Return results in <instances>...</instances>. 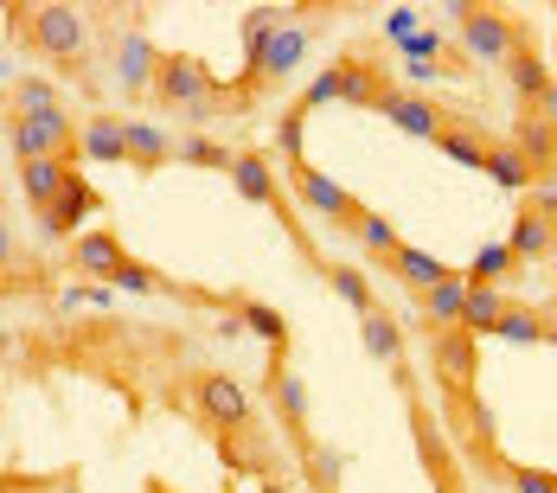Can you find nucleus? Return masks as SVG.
<instances>
[{
    "mask_svg": "<svg viewBox=\"0 0 557 493\" xmlns=\"http://www.w3.org/2000/svg\"><path fill=\"white\" fill-rule=\"evenodd\" d=\"M487 180H494V186H506V193H532V186H539L545 173L525 161V155H519L512 141H494V155H487Z\"/></svg>",
    "mask_w": 557,
    "mask_h": 493,
    "instance_id": "412c9836",
    "label": "nucleus"
},
{
    "mask_svg": "<svg viewBox=\"0 0 557 493\" xmlns=\"http://www.w3.org/2000/svg\"><path fill=\"white\" fill-rule=\"evenodd\" d=\"M295 103H301V110H321V103H339V64H327V71H321V77H314V84H308V90H301Z\"/></svg>",
    "mask_w": 557,
    "mask_h": 493,
    "instance_id": "e433bc0d",
    "label": "nucleus"
},
{
    "mask_svg": "<svg viewBox=\"0 0 557 493\" xmlns=\"http://www.w3.org/2000/svg\"><path fill=\"white\" fill-rule=\"evenodd\" d=\"M77 161L122 167L128 161V122H122V115H90L84 135H77Z\"/></svg>",
    "mask_w": 557,
    "mask_h": 493,
    "instance_id": "2eb2a0df",
    "label": "nucleus"
},
{
    "mask_svg": "<svg viewBox=\"0 0 557 493\" xmlns=\"http://www.w3.org/2000/svg\"><path fill=\"white\" fill-rule=\"evenodd\" d=\"M385 33L397 39V46H404V39H417V13H410V7H397V13H385Z\"/></svg>",
    "mask_w": 557,
    "mask_h": 493,
    "instance_id": "a19ab883",
    "label": "nucleus"
},
{
    "mask_svg": "<svg viewBox=\"0 0 557 493\" xmlns=\"http://www.w3.org/2000/svg\"><path fill=\"white\" fill-rule=\"evenodd\" d=\"M282 20H288L282 7H257V13L244 20V71H250L257 58L270 52V39H276V26H282Z\"/></svg>",
    "mask_w": 557,
    "mask_h": 493,
    "instance_id": "2f4dec72",
    "label": "nucleus"
},
{
    "mask_svg": "<svg viewBox=\"0 0 557 493\" xmlns=\"http://www.w3.org/2000/svg\"><path fill=\"white\" fill-rule=\"evenodd\" d=\"M97 206H103V199H97V186H90V180H84V173H77V180H71V186H64V193H58L52 206H46V212H39V231H46V237H71V231H77V224L90 219V212H97Z\"/></svg>",
    "mask_w": 557,
    "mask_h": 493,
    "instance_id": "ddd939ff",
    "label": "nucleus"
},
{
    "mask_svg": "<svg viewBox=\"0 0 557 493\" xmlns=\"http://www.w3.org/2000/svg\"><path fill=\"white\" fill-rule=\"evenodd\" d=\"M359 333H366V353H372L379 366H391V379L410 391V346H404L397 321H391L385 308H379V315H366V321H359Z\"/></svg>",
    "mask_w": 557,
    "mask_h": 493,
    "instance_id": "4468645a",
    "label": "nucleus"
},
{
    "mask_svg": "<svg viewBox=\"0 0 557 493\" xmlns=\"http://www.w3.org/2000/svg\"><path fill=\"white\" fill-rule=\"evenodd\" d=\"M474 333H436V366H443V379L461 391V384H474Z\"/></svg>",
    "mask_w": 557,
    "mask_h": 493,
    "instance_id": "b1692460",
    "label": "nucleus"
},
{
    "mask_svg": "<svg viewBox=\"0 0 557 493\" xmlns=\"http://www.w3.org/2000/svg\"><path fill=\"white\" fill-rule=\"evenodd\" d=\"M372 110L385 115V122H397L404 135H417V141H443L448 128H455V115H448L436 97H423V90H397V84H385V90L372 97Z\"/></svg>",
    "mask_w": 557,
    "mask_h": 493,
    "instance_id": "0eeeda50",
    "label": "nucleus"
},
{
    "mask_svg": "<svg viewBox=\"0 0 557 493\" xmlns=\"http://www.w3.org/2000/svg\"><path fill=\"white\" fill-rule=\"evenodd\" d=\"M500 315H506V288H474L468 282V315H461V333H494L500 328Z\"/></svg>",
    "mask_w": 557,
    "mask_h": 493,
    "instance_id": "cd10ccee",
    "label": "nucleus"
},
{
    "mask_svg": "<svg viewBox=\"0 0 557 493\" xmlns=\"http://www.w3.org/2000/svg\"><path fill=\"white\" fill-rule=\"evenodd\" d=\"M385 270H391V282H404V288H417V295H430L436 282H448V275H455L443 257H430V250H410V244H404V250H391Z\"/></svg>",
    "mask_w": 557,
    "mask_h": 493,
    "instance_id": "a211bd4d",
    "label": "nucleus"
},
{
    "mask_svg": "<svg viewBox=\"0 0 557 493\" xmlns=\"http://www.w3.org/2000/svg\"><path fill=\"white\" fill-rule=\"evenodd\" d=\"M512 270H519V257H512V244H481L474 250V263H468V282L474 288H500V282H512Z\"/></svg>",
    "mask_w": 557,
    "mask_h": 493,
    "instance_id": "a878e982",
    "label": "nucleus"
},
{
    "mask_svg": "<svg viewBox=\"0 0 557 493\" xmlns=\"http://www.w3.org/2000/svg\"><path fill=\"white\" fill-rule=\"evenodd\" d=\"M173 161H180V167H219V173H231V161H237V155H231V148H219L212 135H180V141H173Z\"/></svg>",
    "mask_w": 557,
    "mask_h": 493,
    "instance_id": "c756f323",
    "label": "nucleus"
},
{
    "mask_svg": "<svg viewBox=\"0 0 557 493\" xmlns=\"http://www.w3.org/2000/svg\"><path fill=\"white\" fill-rule=\"evenodd\" d=\"M7 20H13L46 58H58V64H71V58L90 46V13H84V7H13Z\"/></svg>",
    "mask_w": 557,
    "mask_h": 493,
    "instance_id": "7ed1b4c3",
    "label": "nucleus"
},
{
    "mask_svg": "<svg viewBox=\"0 0 557 493\" xmlns=\"http://www.w3.org/2000/svg\"><path fill=\"white\" fill-rule=\"evenodd\" d=\"M301 20H308V13H288V20L276 26V39H270V52H263L257 64H250V71H244V84H237V110H244L257 90L282 84V77H288L301 58H308V46H314V26H301Z\"/></svg>",
    "mask_w": 557,
    "mask_h": 493,
    "instance_id": "39448f33",
    "label": "nucleus"
},
{
    "mask_svg": "<svg viewBox=\"0 0 557 493\" xmlns=\"http://www.w3.org/2000/svg\"><path fill=\"white\" fill-rule=\"evenodd\" d=\"M193 397H199V410H206V423H219V430H250V397H244V384L231 379V372H206V379L193 384Z\"/></svg>",
    "mask_w": 557,
    "mask_h": 493,
    "instance_id": "9d476101",
    "label": "nucleus"
},
{
    "mask_svg": "<svg viewBox=\"0 0 557 493\" xmlns=\"http://www.w3.org/2000/svg\"><path fill=\"white\" fill-rule=\"evenodd\" d=\"M77 135L84 122H71V110H39V115H7V148L13 161H58V155H77Z\"/></svg>",
    "mask_w": 557,
    "mask_h": 493,
    "instance_id": "20e7f679",
    "label": "nucleus"
},
{
    "mask_svg": "<svg viewBox=\"0 0 557 493\" xmlns=\"http://www.w3.org/2000/svg\"><path fill=\"white\" fill-rule=\"evenodd\" d=\"M154 103L180 110L186 122H212L219 110H237V90H224L193 52H168L161 58V77H154Z\"/></svg>",
    "mask_w": 557,
    "mask_h": 493,
    "instance_id": "f257e3e1",
    "label": "nucleus"
},
{
    "mask_svg": "<svg viewBox=\"0 0 557 493\" xmlns=\"http://www.w3.org/2000/svg\"><path fill=\"white\" fill-rule=\"evenodd\" d=\"M173 161V141L168 128H154V122H141V115H128V167H141V173H154V167Z\"/></svg>",
    "mask_w": 557,
    "mask_h": 493,
    "instance_id": "5701e85b",
    "label": "nucleus"
},
{
    "mask_svg": "<svg viewBox=\"0 0 557 493\" xmlns=\"http://www.w3.org/2000/svg\"><path fill=\"white\" fill-rule=\"evenodd\" d=\"M494 340L539 346V340H545V315H539V308H519V301H506V315H500V328H494Z\"/></svg>",
    "mask_w": 557,
    "mask_h": 493,
    "instance_id": "7c9ffc66",
    "label": "nucleus"
},
{
    "mask_svg": "<svg viewBox=\"0 0 557 493\" xmlns=\"http://www.w3.org/2000/svg\"><path fill=\"white\" fill-rule=\"evenodd\" d=\"M417 315H423L430 340H436V333H461V315H468V275L455 270L448 282H436L430 295H417Z\"/></svg>",
    "mask_w": 557,
    "mask_h": 493,
    "instance_id": "9b49d317",
    "label": "nucleus"
},
{
    "mask_svg": "<svg viewBox=\"0 0 557 493\" xmlns=\"http://www.w3.org/2000/svg\"><path fill=\"white\" fill-rule=\"evenodd\" d=\"M301 122H308V110H301V103H288V110H282V122H276V155L288 167H301Z\"/></svg>",
    "mask_w": 557,
    "mask_h": 493,
    "instance_id": "c9c22d12",
    "label": "nucleus"
},
{
    "mask_svg": "<svg viewBox=\"0 0 557 493\" xmlns=\"http://www.w3.org/2000/svg\"><path fill=\"white\" fill-rule=\"evenodd\" d=\"M532 115H545V122H552V128H557V77H552V90H545V103H539V110H532Z\"/></svg>",
    "mask_w": 557,
    "mask_h": 493,
    "instance_id": "37998d69",
    "label": "nucleus"
},
{
    "mask_svg": "<svg viewBox=\"0 0 557 493\" xmlns=\"http://www.w3.org/2000/svg\"><path fill=\"white\" fill-rule=\"evenodd\" d=\"M506 77H512V90H519V97H525V103L539 110V103H545V90H552V77H557V71H545V58H539L532 46H525V52H519L512 64H506Z\"/></svg>",
    "mask_w": 557,
    "mask_h": 493,
    "instance_id": "bb28decb",
    "label": "nucleus"
},
{
    "mask_svg": "<svg viewBox=\"0 0 557 493\" xmlns=\"http://www.w3.org/2000/svg\"><path fill=\"white\" fill-rule=\"evenodd\" d=\"M545 340H552V346H557V308H552V315H545Z\"/></svg>",
    "mask_w": 557,
    "mask_h": 493,
    "instance_id": "c03bdc74",
    "label": "nucleus"
},
{
    "mask_svg": "<svg viewBox=\"0 0 557 493\" xmlns=\"http://www.w3.org/2000/svg\"><path fill=\"white\" fill-rule=\"evenodd\" d=\"M71 263H77L84 275H97V282H115V270L128 263V250H122L115 231H84V237L71 244Z\"/></svg>",
    "mask_w": 557,
    "mask_h": 493,
    "instance_id": "f3484780",
    "label": "nucleus"
},
{
    "mask_svg": "<svg viewBox=\"0 0 557 493\" xmlns=\"http://www.w3.org/2000/svg\"><path fill=\"white\" fill-rule=\"evenodd\" d=\"M270 404H276L295 455H308V448H314V436H308V384L295 379V366H288L282 353H270Z\"/></svg>",
    "mask_w": 557,
    "mask_h": 493,
    "instance_id": "6e6552de",
    "label": "nucleus"
},
{
    "mask_svg": "<svg viewBox=\"0 0 557 493\" xmlns=\"http://www.w3.org/2000/svg\"><path fill=\"white\" fill-rule=\"evenodd\" d=\"M39 110H64V103H58V84H52V77H20L7 115H39Z\"/></svg>",
    "mask_w": 557,
    "mask_h": 493,
    "instance_id": "473e14b6",
    "label": "nucleus"
},
{
    "mask_svg": "<svg viewBox=\"0 0 557 493\" xmlns=\"http://www.w3.org/2000/svg\"><path fill=\"white\" fill-rule=\"evenodd\" d=\"M436 148H443L448 161H461V167H474V173H487V155H494V135H481V128H448V135L436 141Z\"/></svg>",
    "mask_w": 557,
    "mask_h": 493,
    "instance_id": "c85d7f7f",
    "label": "nucleus"
},
{
    "mask_svg": "<svg viewBox=\"0 0 557 493\" xmlns=\"http://www.w3.org/2000/svg\"><path fill=\"white\" fill-rule=\"evenodd\" d=\"M448 13L461 20L455 33H461V52L474 58V64H500V71H506L512 58L532 46V39H525V26H519L512 13H500V7H448Z\"/></svg>",
    "mask_w": 557,
    "mask_h": 493,
    "instance_id": "f03ea898",
    "label": "nucleus"
},
{
    "mask_svg": "<svg viewBox=\"0 0 557 493\" xmlns=\"http://www.w3.org/2000/svg\"><path fill=\"white\" fill-rule=\"evenodd\" d=\"M506 244H512L519 263H545V257L557 250V224L539 219L532 206H519V219H512V237H506Z\"/></svg>",
    "mask_w": 557,
    "mask_h": 493,
    "instance_id": "aec40b11",
    "label": "nucleus"
},
{
    "mask_svg": "<svg viewBox=\"0 0 557 493\" xmlns=\"http://www.w3.org/2000/svg\"><path fill=\"white\" fill-rule=\"evenodd\" d=\"M77 180V155H58V161H26L20 167V193H26V206L33 212H46L58 193Z\"/></svg>",
    "mask_w": 557,
    "mask_h": 493,
    "instance_id": "dca6fc26",
    "label": "nucleus"
},
{
    "mask_svg": "<svg viewBox=\"0 0 557 493\" xmlns=\"http://www.w3.org/2000/svg\"><path fill=\"white\" fill-rule=\"evenodd\" d=\"M231 186L250 199V206H276V167L263 148H244L237 161H231Z\"/></svg>",
    "mask_w": 557,
    "mask_h": 493,
    "instance_id": "6ab92c4d",
    "label": "nucleus"
},
{
    "mask_svg": "<svg viewBox=\"0 0 557 493\" xmlns=\"http://www.w3.org/2000/svg\"><path fill=\"white\" fill-rule=\"evenodd\" d=\"M525 206H532L539 219H552V224H557V186H552V180H539V186L525 193Z\"/></svg>",
    "mask_w": 557,
    "mask_h": 493,
    "instance_id": "ea45409f",
    "label": "nucleus"
},
{
    "mask_svg": "<svg viewBox=\"0 0 557 493\" xmlns=\"http://www.w3.org/2000/svg\"><path fill=\"white\" fill-rule=\"evenodd\" d=\"M410 430H417V455H423V468L436 474V493H461V468H455V455H448V436L423 417V404H410Z\"/></svg>",
    "mask_w": 557,
    "mask_h": 493,
    "instance_id": "f8f14e48",
    "label": "nucleus"
},
{
    "mask_svg": "<svg viewBox=\"0 0 557 493\" xmlns=\"http://www.w3.org/2000/svg\"><path fill=\"white\" fill-rule=\"evenodd\" d=\"M545 180H552V186H557V161H552V173H545Z\"/></svg>",
    "mask_w": 557,
    "mask_h": 493,
    "instance_id": "a18cd8bd",
    "label": "nucleus"
},
{
    "mask_svg": "<svg viewBox=\"0 0 557 493\" xmlns=\"http://www.w3.org/2000/svg\"><path fill=\"white\" fill-rule=\"evenodd\" d=\"M525 161L539 167V173H552V161H557V128L545 122V115H525V122H512V135H506Z\"/></svg>",
    "mask_w": 557,
    "mask_h": 493,
    "instance_id": "4be33fe9",
    "label": "nucleus"
},
{
    "mask_svg": "<svg viewBox=\"0 0 557 493\" xmlns=\"http://www.w3.org/2000/svg\"><path fill=\"white\" fill-rule=\"evenodd\" d=\"M404 77H410V84H436V77H448L443 64H417V58H410V64H404Z\"/></svg>",
    "mask_w": 557,
    "mask_h": 493,
    "instance_id": "79ce46f5",
    "label": "nucleus"
},
{
    "mask_svg": "<svg viewBox=\"0 0 557 493\" xmlns=\"http://www.w3.org/2000/svg\"><path fill=\"white\" fill-rule=\"evenodd\" d=\"M352 237H359V250H372L379 263H385L391 250H404V244H397V224H391L385 212H366V219L352 224Z\"/></svg>",
    "mask_w": 557,
    "mask_h": 493,
    "instance_id": "72a5a7b5",
    "label": "nucleus"
},
{
    "mask_svg": "<svg viewBox=\"0 0 557 493\" xmlns=\"http://www.w3.org/2000/svg\"><path fill=\"white\" fill-rule=\"evenodd\" d=\"M512 493H557V474L552 468H506Z\"/></svg>",
    "mask_w": 557,
    "mask_h": 493,
    "instance_id": "4c0bfd02",
    "label": "nucleus"
},
{
    "mask_svg": "<svg viewBox=\"0 0 557 493\" xmlns=\"http://www.w3.org/2000/svg\"><path fill=\"white\" fill-rule=\"evenodd\" d=\"M161 58L168 52H154L148 46V33H122L115 39V84H122V97H154V77H161Z\"/></svg>",
    "mask_w": 557,
    "mask_h": 493,
    "instance_id": "1a4fd4ad",
    "label": "nucleus"
},
{
    "mask_svg": "<svg viewBox=\"0 0 557 493\" xmlns=\"http://www.w3.org/2000/svg\"><path fill=\"white\" fill-rule=\"evenodd\" d=\"M237 321H244V328L257 333V340H270V346H288V321H282L276 308H263V301H237Z\"/></svg>",
    "mask_w": 557,
    "mask_h": 493,
    "instance_id": "f704fd0d",
    "label": "nucleus"
},
{
    "mask_svg": "<svg viewBox=\"0 0 557 493\" xmlns=\"http://www.w3.org/2000/svg\"><path fill=\"white\" fill-rule=\"evenodd\" d=\"M288 193H295V199H301L308 212H321V219L334 224V231H352V224L366 219V206H359V199H352V193H346L339 180H327L321 167H308V161L288 167Z\"/></svg>",
    "mask_w": 557,
    "mask_h": 493,
    "instance_id": "423d86ee",
    "label": "nucleus"
},
{
    "mask_svg": "<svg viewBox=\"0 0 557 493\" xmlns=\"http://www.w3.org/2000/svg\"><path fill=\"white\" fill-rule=\"evenodd\" d=\"M58 301H64V308H110V288H84V282H71V288H58Z\"/></svg>",
    "mask_w": 557,
    "mask_h": 493,
    "instance_id": "58836bf2",
    "label": "nucleus"
},
{
    "mask_svg": "<svg viewBox=\"0 0 557 493\" xmlns=\"http://www.w3.org/2000/svg\"><path fill=\"white\" fill-rule=\"evenodd\" d=\"M321 275L334 282V295L352 308V315H359V321H366V315H379V288L366 282V270H352V263H327Z\"/></svg>",
    "mask_w": 557,
    "mask_h": 493,
    "instance_id": "393cba45",
    "label": "nucleus"
}]
</instances>
